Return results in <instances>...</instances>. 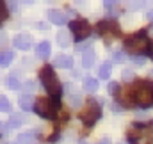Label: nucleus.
Instances as JSON below:
<instances>
[{"label": "nucleus", "mask_w": 153, "mask_h": 144, "mask_svg": "<svg viewBox=\"0 0 153 144\" xmlns=\"http://www.w3.org/2000/svg\"><path fill=\"white\" fill-rule=\"evenodd\" d=\"M5 84H7V87L13 89V91H14V89H20V85H22L20 80H18V76H14V75H9L7 80H5Z\"/></svg>", "instance_id": "19"}, {"label": "nucleus", "mask_w": 153, "mask_h": 144, "mask_svg": "<svg viewBox=\"0 0 153 144\" xmlns=\"http://www.w3.org/2000/svg\"><path fill=\"white\" fill-rule=\"evenodd\" d=\"M0 144H9V143H5V141H4V143H0Z\"/></svg>", "instance_id": "35"}, {"label": "nucleus", "mask_w": 153, "mask_h": 144, "mask_svg": "<svg viewBox=\"0 0 153 144\" xmlns=\"http://www.w3.org/2000/svg\"><path fill=\"white\" fill-rule=\"evenodd\" d=\"M132 62H134L135 66H143V64H144L146 61H144L143 57H134V59H132Z\"/></svg>", "instance_id": "30"}, {"label": "nucleus", "mask_w": 153, "mask_h": 144, "mask_svg": "<svg viewBox=\"0 0 153 144\" xmlns=\"http://www.w3.org/2000/svg\"><path fill=\"white\" fill-rule=\"evenodd\" d=\"M46 16H48V20H50L52 23H55V25H64V23H66V14H64L62 11H59V9H50V11L46 13Z\"/></svg>", "instance_id": "10"}, {"label": "nucleus", "mask_w": 153, "mask_h": 144, "mask_svg": "<svg viewBox=\"0 0 153 144\" xmlns=\"http://www.w3.org/2000/svg\"><path fill=\"white\" fill-rule=\"evenodd\" d=\"M100 114H102V108H100V103L96 100H87L84 103V108L80 110V119L84 125L87 126H93L98 119H100Z\"/></svg>", "instance_id": "4"}, {"label": "nucleus", "mask_w": 153, "mask_h": 144, "mask_svg": "<svg viewBox=\"0 0 153 144\" xmlns=\"http://www.w3.org/2000/svg\"><path fill=\"white\" fill-rule=\"evenodd\" d=\"M39 75H41V82H43L45 89H46L53 98H59V96H61V93H62V85H61V82H59L57 75L53 73V70H52L50 66H45V68L41 70Z\"/></svg>", "instance_id": "2"}, {"label": "nucleus", "mask_w": 153, "mask_h": 144, "mask_svg": "<svg viewBox=\"0 0 153 144\" xmlns=\"http://www.w3.org/2000/svg\"><path fill=\"white\" fill-rule=\"evenodd\" d=\"M50 52H52V46L48 41H41L38 46H36V55L41 59H48L50 57Z\"/></svg>", "instance_id": "13"}, {"label": "nucleus", "mask_w": 153, "mask_h": 144, "mask_svg": "<svg viewBox=\"0 0 153 144\" xmlns=\"http://www.w3.org/2000/svg\"><path fill=\"white\" fill-rule=\"evenodd\" d=\"M114 61H116V62H125V61H126V57H125V53H123V52H116V53H114Z\"/></svg>", "instance_id": "27"}, {"label": "nucleus", "mask_w": 153, "mask_h": 144, "mask_svg": "<svg viewBox=\"0 0 153 144\" xmlns=\"http://www.w3.org/2000/svg\"><path fill=\"white\" fill-rule=\"evenodd\" d=\"M103 4H105L107 9H114L116 5H117V0H103Z\"/></svg>", "instance_id": "29"}, {"label": "nucleus", "mask_w": 153, "mask_h": 144, "mask_svg": "<svg viewBox=\"0 0 153 144\" xmlns=\"http://www.w3.org/2000/svg\"><path fill=\"white\" fill-rule=\"evenodd\" d=\"M9 16V11H7V5L4 0H0V22H5Z\"/></svg>", "instance_id": "23"}, {"label": "nucleus", "mask_w": 153, "mask_h": 144, "mask_svg": "<svg viewBox=\"0 0 153 144\" xmlns=\"http://www.w3.org/2000/svg\"><path fill=\"white\" fill-rule=\"evenodd\" d=\"M34 96L30 94V93H23L20 98H18V103H20V108L22 110H30V108H34Z\"/></svg>", "instance_id": "11"}, {"label": "nucleus", "mask_w": 153, "mask_h": 144, "mask_svg": "<svg viewBox=\"0 0 153 144\" xmlns=\"http://www.w3.org/2000/svg\"><path fill=\"white\" fill-rule=\"evenodd\" d=\"M22 123H23V119H22L20 116H13V117L9 119V123H7V128H18Z\"/></svg>", "instance_id": "22"}, {"label": "nucleus", "mask_w": 153, "mask_h": 144, "mask_svg": "<svg viewBox=\"0 0 153 144\" xmlns=\"http://www.w3.org/2000/svg\"><path fill=\"white\" fill-rule=\"evenodd\" d=\"M18 143L20 144H39L38 139H36V135H34L32 132H29V134H22V135L18 137Z\"/></svg>", "instance_id": "16"}, {"label": "nucleus", "mask_w": 153, "mask_h": 144, "mask_svg": "<svg viewBox=\"0 0 153 144\" xmlns=\"http://www.w3.org/2000/svg\"><path fill=\"white\" fill-rule=\"evenodd\" d=\"M55 41H57V45H59L61 48H66V46H70V41H71L70 32H68V30H61V32H57Z\"/></svg>", "instance_id": "14"}, {"label": "nucleus", "mask_w": 153, "mask_h": 144, "mask_svg": "<svg viewBox=\"0 0 153 144\" xmlns=\"http://www.w3.org/2000/svg\"><path fill=\"white\" fill-rule=\"evenodd\" d=\"M132 94H134V102L141 108L153 107V84H150V82H139L132 89Z\"/></svg>", "instance_id": "1"}, {"label": "nucleus", "mask_w": 153, "mask_h": 144, "mask_svg": "<svg viewBox=\"0 0 153 144\" xmlns=\"http://www.w3.org/2000/svg\"><path fill=\"white\" fill-rule=\"evenodd\" d=\"M55 66H57V68L70 70V68L73 66V59H71L70 55H62V53H59V55H55Z\"/></svg>", "instance_id": "12"}, {"label": "nucleus", "mask_w": 153, "mask_h": 144, "mask_svg": "<svg viewBox=\"0 0 153 144\" xmlns=\"http://www.w3.org/2000/svg\"><path fill=\"white\" fill-rule=\"evenodd\" d=\"M84 89L87 93H94L98 89V80H94V78H84Z\"/></svg>", "instance_id": "18"}, {"label": "nucleus", "mask_w": 153, "mask_h": 144, "mask_svg": "<svg viewBox=\"0 0 153 144\" xmlns=\"http://www.w3.org/2000/svg\"><path fill=\"white\" fill-rule=\"evenodd\" d=\"M144 0H126V7L130 11H139L141 7H144Z\"/></svg>", "instance_id": "20"}, {"label": "nucleus", "mask_w": 153, "mask_h": 144, "mask_svg": "<svg viewBox=\"0 0 153 144\" xmlns=\"http://www.w3.org/2000/svg\"><path fill=\"white\" fill-rule=\"evenodd\" d=\"M148 37L144 34H135V36H130L125 39V50L134 53V55H139V53H144L148 50Z\"/></svg>", "instance_id": "5"}, {"label": "nucleus", "mask_w": 153, "mask_h": 144, "mask_svg": "<svg viewBox=\"0 0 153 144\" xmlns=\"http://www.w3.org/2000/svg\"><path fill=\"white\" fill-rule=\"evenodd\" d=\"M13 59H14V53H13L11 50H5V52H2V53H0V66H2V68L9 66Z\"/></svg>", "instance_id": "17"}, {"label": "nucleus", "mask_w": 153, "mask_h": 144, "mask_svg": "<svg viewBox=\"0 0 153 144\" xmlns=\"http://www.w3.org/2000/svg\"><path fill=\"white\" fill-rule=\"evenodd\" d=\"M98 144H111V141H109V139H102Z\"/></svg>", "instance_id": "32"}, {"label": "nucleus", "mask_w": 153, "mask_h": 144, "mask_svg": "<svg viewBox=\"0 0 153 144\" xmlns=\"http://www.w3.org/2000/svg\"><path fill=\"white\" fill-rule=\"evenodd\" d=\"M94 59H96L94 52H93V50H85L84 55H82V66H84V68H91V66L94 64Z\"/></svg>", "instance_id": "15"}, {"label": "nucleus", "mask_w": 153, "mask_h": 144, "mask_svg": "<svg viewBox=\"0 0 153 144\" xmlns=\"http://www.w3.org/2000/svg\"><path fill=\"white\" fill-rule=\"evenodd\" d=\"M98 75H100V78H109V75H111V64H103L102 68H100V71H98Z\"/></svg>", "instance_id": "24"}, {"label": "nucleus", "mask_w": 153, "mask_h": 144, "mask_svg": "<svg viewBox=\"0 0 153 144\" xmlns=\"http://www.w3.org/2000/svg\"><path fill=\"white\" fill-rule=\"evenodd\" d=\"M150 53H152V55H153V43H152V45H150Z\"/></svg>", "instance_id": "33"}, {"label": "nucleus", "mask_w": 153, "mask_h": 144, "mask_svg": "<svg viewBox=\"0 0 153 144\" xmlns=\"http://www.w3.org/2000/svg\"><path fill=\"white\" fill-rule=\"evenodd\" d=\"M4 43H5V36H4V34H2V32H0V46H2V45H4Z\"/></svg>", "instance_id": "31"}, {"label": "nucleus", "mask_w": 153, "mask_h": 144, "mask_svg": "<svg viewBox=\"0 0 153 144\" xmlns=\"http://www.w3.org/2000/svg\"><path fill=\"white\" fill-rule=\"evenodd\" d=\"M23 2H32V0H23Z\"/></svg>", "instance_id": "36"}, {"label": "nucleus", "mask_w": 153, "mask_h": 144, "mask_svg": "<svg viewBox=\"0 0 153 144\" xmlns=\"http://www.w3.org/2000/svg\"><path fill=\"white\" fill-rule=\"evenodd\" d=\"M107 89H109L111 94H117V93H119V84H117V82H111Z\"/></svg>", "instance_id": "26"}, {"label": "nucleus", "mask_w": 153, "mask_h": 144, "mask_svg": "<svg viewBox=\"0 0 153 144\" xmlns=\"http://www.w3.org/2000/svg\"><path fill=\"white\" fill-rule=\"evenodd\" d=\"M78 144H87V143H84V141H80V143H78Z\"/></svg>", "instance_id": "34"}, {"label": "nucleus", "mask_w": 153, "mask_h": 144, "mask_svg": "<svg viewBox=\"0 0 153 144\" xmlns=\"http://www.w3.org/2000/svg\"><path fill=\"white\" fill-rule=\"evenodd\" d=\"M152 75H153V70H152Z\"/></svg>", "instance_id": "38"}, {"label": "nucleus", "mask_w": 153, "mask_h": 144, "mask_svg": "<svg viewBox=\"0 0 153 144\" xmlns=\"http://www.w3.org/2000/svg\"><path fill=\"white\" fill-rule=\"evenodd\" d=\"M128 137H130L132 144H152L153 128L150 125H134V126H130Z\"/></svg>", "instance_id": "3"}, {"label": "nucleus", "mask_w": 153, "mask_h": 144, "mask_svg": "<svg viewBox=\"0 0 153 144\" xmlns=\"http://www.w3.org/2000/svg\"><path fill=\"white\" fill-rule=\"evenodd\" d=\"M14 46L18 48V50H29L30 46H32V36H29V34H20V36L14 37Z\"/></svg>", "instance_id": "9"}, {"label": "nucleus", "mask_w": 153, "mask_h": 144, "mask_svg": "<svg viewBox=\"0 0 153 144\" xmlns=\"http://www.w3.org/2000/svg\"><path fill=\"white\" fill-rule=\"evenodd\" d=\"M70 29H71V32H73V36H75L76 41H82V39H85V37L91 34V25L87 22H84V20L71 22L70 23Z\"/></svg>", "instance_id": "7"}, {"label": "nucleus", "mask_w": 153, "mask_h": 144, "mask_svg": "<svg viewBox=\"0 0 153 144\" xmlns=\"http://www.w3.org/2000/svg\"><path fill=\"white\" fill-rule=\"evenodd\" d=\"M68 103H70L71 107H80V103H82V96H80V94H75V93L68 94Z\"/></svg>", "instance_id": "21"}, {"label": "nucleus", "mask_w": 153, "mask_h": 144, "mask_svg": "<svg viewBox=\"0 0 153 144\" xmlns=\"http://www.w3.org/2000/svg\"><path fill=\"white\" fill-rule=\"evenodd\" d=\"M9 108H11L9 100L5 96H0V112H9Z\"/></svg>", "instance_id": "25"}, {"label": "nucleus", "mask_w": 153, "mask_h": 144, "mask_svg": "<svg viewBox=\"0 0 153 144\" xmlns=\"http://www.w3.org/2000/svg\"><path fill=\"white\" fill-rule=\"evenodd\" d=\"M34 110L38 112L41 117H46V119H53V116H55L53 102L48 100V98H38L34 102Z\"/></svg>", "instance_id": "6"}, {"label": "nucleus", "mask_w": 153, "mask_h": 144, "mask_svg": "<svg viewBox=\"0 0 153 144\" xmlns=\"http://www.w3.org/2000/svg\"><path fill=\"white\" fill-rule=\"evenodd\" d=\"M123 78H125L126 82H132V80H134V73L130 71V70H125V71H123Z\"/></svg>", "instance_id": "28"}, {"label": "nucleus", "mask_w": 153, "mask_h": 144, "mask_svg": "<svg viewBox=\"0 0 153 144\" xmlns=\"http://www.w3.org/2000/svg\"><path fill=\"white\" fill-rule=\"evenodd\" d=\"M13 144H20V143H13Z\"/></svg>", "instance_id": "37"}, {"label": "nucleus", "mask_w": 153, "mask_h": 144, "mask_svg": "<svg viewBox=\"0 0 153 144\" xmlns=\"http://www.w3.org/2000/svg\"><path fill=\"white\" fill-rule=\"evenodd\" d=\"M96 30L105 39H114V37H117V32H119L117 25H116L114 22H102V23L96 25Z\"/></svg>", "instance_id": "8"}]
</instances>
